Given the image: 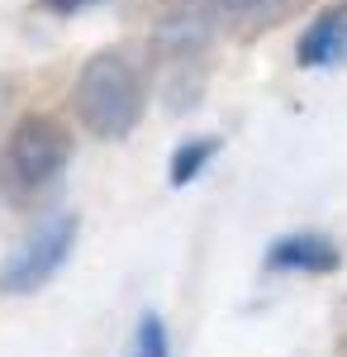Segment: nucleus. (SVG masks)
Wrapping results in <instances>:
<instances>
[{
	"label": "nucleus",
	"mask_w": 347,
	"mask_h": 357,
	"mask_svg": "<svg viewBox=\"0 0 347 357\" xmlns=\"http://www.w3.org/2000/svg\"><path fill=\"white\" fill-rule=\"evenodd\" d=\"M148 91H143V72L124 53H95L86 67L77 72L72 86V110H77L81 129H91L95 138H129L143 119Z\"/></svg>",
	"instance_id": "f257e3e1"
},
{
	"label": "nucleus",
	"mask_w": 347,
	"mask_h": 357,
	"mask_svg": "<svg viewBox=\"0 0 347 357\" xmlns=\"http://www.w3.org/2000/svg\"><path fill=\"white\" fill-rule=\"evenodd\" d=\"M72 162V129L57 114H24L0 148V191L15 205H33Z\"/></svg>",
	"instance_id": "f03ea898"
},
{
	"label": "nucleus",
	"mask_w": 347,
	"mask_h": 357,
	"mask_svg": "<svg viewBox=\"0 0 347 357\" xmlns=\"http://www.w3.org/2000/svg\"><path fill=\"white\" fill-rule=\"evenodd\" d=\"M77 234H81V220L72 210L43 215L15 243V252H5V262H0V296H33V291H43L67 267V257L77 248Z\"/></svg>",
	"instance_id": "7ed1b4c3"
},
{
	"label": "nucleus",
	"mask_w": 347,
	"mask_h": 357,
	"mask_svg": "<svg viewBox=\"0 0 347 357\" xmlns=\"http://www.w3.org/2000/svg\"><path fill=\"white\" fill-rule=\"evenodd\" d=\"M343 262V252L333 238L323 234H286L267 248V267L271 272H304V276H323Z\"/></svg>",
	"instance_id": "20e7f679"
},
{
	"label": "nucleus",
	"mask_w": 347,
	"mask_h": 357,
	"mask_svg": "<svg viewBox=\"0 0 347 357\" xmlns=\"http://www.w3.org/2000/svg\"><path fill=\"white\" fill-rule=\"evenodd\" d=\"M295 57H300V67H338V62H347V0L328 5L319 20L300 33Z\"/></svg>",
	"instance_id": "39448f33"
},
{
	"label": "nucleus",
	"mask_w": 347,
	"mask_h": 357,
	"mask_svg": "<svg viewBox=\"0 0 347 357\" xmlns=\"http://www.w3.org/2000/svg\"><path fill=\"white\" fill-rule=\"evenodd\" d=\"M295 10H304V0H238L233 24H242V33H267V29L286 24Z\"/></svg>",
	"instance_id": "423d86ee"
},
{
	"label": "nucleus",
	"mask_w": 347,
	"mask_h": 357,
	"mask_svg": "<svg viewBox=\"0 0 347 357\" xmlns=\"http://www.w3.org/2000/svg\"><path fill=\"white\" fill-rule=\"evenodd\" d=\"M219 153V138H190V143H181L176 153H171V186H190L205 167H210V158Z\"/></svg>",
	"instance_id": "0eeeda50"
},
{
	"label": "nucleus",
	"mask_w": 347,
	"mask_h": 357,
	"mask_svg": "<svg viewBox=\"0 0 347 357\" xmlns=\"http://www.w3.org/2000/svg\"><path fill=\"white\" fill-rule=\"evenodd\" d=\"M134 357H171V338H167V324H162L157 310H143V314H138Z\"/></svg>",
	"instance_id": "6e6552de"
},
{
	"label": "nucleus",
	"mask_w": 347,
	"mask_h": 357,
	"mask_svg": "<svg viewBox=\"0 0 347 357\" xmlns=\"http://www.w3.org/2000/svg\"><path fill=\"white\" fill-rule=\"evenodd\" d=\"M48 15H77V10H86V5H95V0H38Z\"/></svg>",
	"instance_id": "1a4fd4ad"
}]
</instances>
